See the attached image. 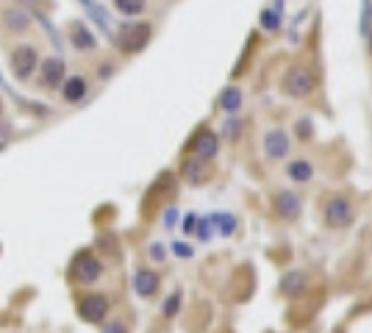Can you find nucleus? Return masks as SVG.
Segmentation results:
<instances>
[{
    "mask_svg": "<svg viewBox=\"0 0 372 333\" xmlns=\"http://www.w3.org/2000/svg\"><path fill=\"white\" fill-rule=\"evenodd\" d=\"M37 61H39V56H37V50H34L31 45L15 48V53H12V73H15V78H17V81H26V78L34 73Z\"/></svg>",
    "mask_w": 372,
    "mask_h": 333,
    "instance_id": "nucleus-5",
    "label": "nucleus"
},
{
    "mask_svg": "<svg viewBox=\"0 0 372 333\" xmlns=\"http://www.w3.org/2000/svg\"><path fill=\"white\" fill-rule=\"evenodd\" d=\"M322 217H325V225H328V228H333V231H344V228L353 225L355 211H353V206H350L347 198H331V200L325 203Z\"/></svg>",
    "mask_w": 372,
    "mask_h": 333,
    "instance_id": "nucleus-1",
    "label": "nucleus"
},
{
    "mask_svg": "<svg viewBox=\"0 0 372 333\" xmlns=\"http://www.w3.org/2000/svg\"><path fill=\"white\" fill-rule=\"evenodd\" d=\"M114 6H117L122 15L133 17V15H142V9H145V0H114Z\"/></svg>",
    "mask_w": 372,
    "mask_h": 333,
    "instance_id": "nucleus-19",
    "label": "nucleus"
},
{
    "mask_svg": "<svg viewBox=\"0 0 372 333\" xmlns=\"http://www.w3.org/2000/svg\"><path fill=\"white\" fill-rule=\"evenodd\" d=\"M212 222H217V225L223 228V234H225V236H231V234L236 231V220H234V217H228V214H214V217H212Z\"/></svg>",
    "mask_w": 372,
    "mask_h": 333,
    "instance_id": "nucleus-20",
    "label": "nucleus"
},
{
    "mask_svg": "<svg viewBox=\"0 0 372 333\" xmlns=\"http://www.w3.org/2000/svg\"><path fill=\"white\" fill-rule=\"evenodd\" d=\"M0 20H3V26L12 34H26L31 28V15L23 6L20 9H3V12H0Z\"/></svg>",
    "mask_w": 372,
    "mask_h": 333,
    "instance_id": "nucleus-8",
    "label": "nucleus"
},
{
    "mask_svg": "<svg viewBox=\"0 0 372 333\" xmlns=\"http://www.w3.org/2000/svg\"><path fill=\"white\" fill-rule=\"evenodd\" d=\"M192 150H198L201 158H214L217 155V136L212 131H201V136L192 142Z\"/></svg>",
    "mask_w": 372,
    "mask_h": 333,
    "instance_id": "nucleus-14",
    "label": "nucleus"
},
{
    "mask_svg": "<svg viewBox=\"0 0 372 333\" xmlns=\"http://www.w3.org/2000/svg\"><path fill=\"white\" fill-rule=\"evenodd\" d=\"M64 73H67L64 61H62L59 56H48V59L42 61V70H39V84H42L45 89H59V86L64 84Z\"/></svg>",
    "mask_w": 372,
    "mask_h": 333,
    "instance_id": "nucleus-7",
    "label": "nucleus"
},
{
    "mask_svg": "<svg viewBox=\"0 0 372 333\" xmlns=\"http://www.w3.org/2000/svg\"><path fill=\"white\" fill-rule=\"evenodd\" d=\"M281 289H283L289 297H297V294L306 289V278H303V275H297V272H292V275H286V278H283Z\"/></svg>",
    "mask_w": 372,
    "mask_h": 333,
    "instance_id": "nucleus-17",
    "label": "nucleus"
},
{
    "mask_svg": "<svg viewBox=\"0 0 372 333\" xmlns=\"http://www.w3.org/2000/svg\"><path fill=\"white\" fill-rule=\"evenodd\" d=\"M150 258H153V261H164V258H167L164 245H150Z\"/></svg>",
    "mask_w": 372,
    "mask_h": 333,
    "instance_id": "nucleus-23",
    "label": "nucleus"
},
{
    "mask_svg": "<svg viewBox=\"0 0 372 333\" xmlns=\"http://www.w3.org/2000/svg\"><path fill=\"white\" fill-rule=\"evenodd\" d=\"M195 228V217H186V222H183V231H192Z\"/></svg>",
    "mask_w": 372,
    "mask_h": 333,
    "instance_id": "nucleus-28",
    "label": "nucleus"
},
{
    "mask_svg": "<svg viewBox=\"0 0 372 333\" xmlns=\"http://www.w3.org/2000/svg\"><path fill=\"white\" fill-rule=\"evenodd\" d=\"M209 175H212V170H206V158L186 164V181L189 184H203V181H209Z\"/></svg>",
    "mask_w": 372,
    "mask_h": 333,
    "instance_id": "nucleus-15",
    "label": "nucleus"
},
{
    "mask_svg": "<svg viewBox=\"0 0 372 333\" xmlns=\"http://www.w3.org/2000/svg\"><path fill=\"white\" fill-rule=\"evenodd\" d=\"M272 203H275V211H278L283 220H297V217H300V209H303V206H300V198H297L295 192H278Z\"/></svg>",
    "mask_w": 372,
    "mask_h": 333,
    "instance_id": "nucleus-10",
    "label": "nucleus"
},
{
    "mask_svg": "<svg viewBox=\"0 0 372 333\" xmlns=\"http://www.w3.org/2000/svg\"><path fill=\"white\" fill-rule=\"evenodd\" d=\"M17 3L23 9H39V6H45V0H17Z\"/></svg>",
    "mask_w": 372,
    "mask_h": 333,
    "instance_id": "nucleus-24",
    "label": "nucleus"
},
{
    "mask_svg": "<svg viewBox=\"0 0 372 333\" xmlns=\"http://www.w3.org/2000/svg\"><path fill=\"white\" fill-rule=\"evenodd\" d=\"M172 250H175L178 256H192V247H189V245H183V242H178Z\"/></svg>",
    "mask_w": 372,
    "mask_h": 333,
    "instance_id": "nucleus-26",
    "label": "nucleus"
},
{
    "mask_svg": "<svg viewBox=\"0 0 372 333\" xmlns=\"http://www.w3.org/2000/svg\"><path fill=\"white\" fill-rule=\"evenodd\" d=\"M236 133H239V122H236V120H231V122H225V136H231V139H234Z\"/></svg>",
    "mask_w": 372,
    "mask_h": 333,
    "instance_id": "nucleus-25",
    "label": "nucleus"
},
{
    "mask_svg": "<svg viewBox=\"0 0 372 333\" xmlns=\"http://www.w3.org/2000/svg\"><path fill=\"white\" fill-rule=\"evenodd\" d=\"M261 26H264L267 31H275V28H278V15H275V12H264V15H261Z\"/></svg>",
    "mask_w": 372,
    "mask_h": 333,
    "instance_id": "nucleus-22",
    "label": "nucleus"
},
{
    "mask_svg": "<svg viewBox=\"0 0 372 333\" xmlns=\"http://www.w3.org/2000/svg\"><path fill=\"white\" fill-rule=\"evenodd\" d=\"M0 111H3V100H0Z\"/></svg>",
    "mask_w": 372,
    "mask_h": 333,
    "instance_id": "nucleus-30",
    "label": "nucleus"
},
{
    "mask_svg": "<svg viewBox=\"0 0 372 333\" xmlns=\"http://www.w3.org/2000/svg\"><path fill=\"white\" fill-rule=\"evenodd\" d=\"M178 308H180V292H172L169 300H167V305H164V316H175Z\"/></svg>",
    "mask_w": 372,
    "mask_h": 333,
    "instance_id": "nucleus-21",
    "label": "nucleus"
},
{
    "mask_svg": "<svg viewBox=\"0 0 372 333\" xmlns=\"http://www.w3.org/2000/svg\"><path fill=\"white\" fill-rule=\"evenodd\" d=\"M0 150H3V142H0Z\"/></svg>",
    "mask_w": 372,
    "mask_h": 333,
    "instance_id": "nucleus-31",
    "label": "nucleus"
},
{
    "mask_svg": "<svg viewBox=\"0 0 372 333\" xmlns=\"http://www.w3.org/2000/svg\"><path fill=\"white\" fill-rule=\"evenodd\" d=\"M133 292H136L139 297H153V294L158 292V275L150 272V269H139V272L133 275Z\"/></svg>",
    "mask_w": 372,
    "mask_h": 333,
    "instance_id": "nucleus-11",
    "label": "nucleus"
},
{
    "mask_svg": "<svg viewBox=\"0 0 372 333\" xmlns=\"http://www.w3.org/2000/svg\"><path fill=\"white\" fill-rule=\"evenodd\" d=\"M100 275H103L100 258H95V256H89V253H84V256L75 258V264H73V278H75L78 283L92 286V283L100 280Z\"/></svg>",
    "mask_w": 372,
    "mask_h": 333,
    "instance_id": "nucleus-4",
    "label": "nucleus"
},
{
    "mask_svg": "<svg viewBox=\"0 0 372 333\" xmlns=\"http://www.w3.org/2000/svg\"><path fill=\"white\" fill-rule=\"evenodd\" d=\"M286 173H289V178H292V181L306 184V181H311V175H314V166H311L308 161H292Z\"/></svg>",
    "mask_w": 372,
    "mask_h": 333,
    "instance_id": "nucleus-16",
    "label": "nucleus"
},
{
    "mask_svg": "<svg viewBox=\"0 0 372 333\" xmlns=\"http://www.w3.org/2000/svg\"><path fill=\"white\" fill-rule=\"evenodd\" d=\"M147 42H150V26H147V23L125 26V28L120 31V39H117V45H120L125 53H136V50H142Z\"/></svg>",
    "mask_w": 372,
    "mask_h": 333,
    "instance_id": "nucleus-3",
    "label": "nucleus"
},
{
    "mask_svg": "<svg viewBox=\"0 0 372 333\" xmlns=\"http://www.w3.org/2000/svg\"><path fill=\"white\" fill-rule=\"evenodd\" d=\"M281 86H283V92H286L289 97H308L311 89H314V78H311L308 70H303V67H292V70L283 75Z\"/></svg>",
    "mask_w": 372,
    "mask_h": 333,
    "instance_id": "nucleus-2",
    "label": "nucleus"
},
{
    "mask_svg": "<svg viewBox=\"0 0 372 333\" xmlns=\"http://www.w3.org/2000/svg\"><path fill=\"white\" fill-rule=\"evenodd\" d=\"M300 133H303V136H308V133H311V131H308V122H300Z\"/></svg>",
    "mask_w": 372,
    "mask_h": 333,
    "instance_id": "nucleus-29",
    "label": "nucleus"
},
{
    "mask_svg": "<svg viewBox=\"0 0 372 333\" xmlns=\"http://www.w3.org/2000/svg\"><path fill=\"white\" fill-rule=\"evenodd\" d=\"M70 42H73V48H78V50H92V48L97 45L95 34H92L84 23H73V26H70Z\"/></svg>",
    "mask_w": 372,
    "mask_h": 333,
    "instance_id": "nucleus-12",
    "label": "nucleus"
},
{
    "mask_svg": "<svg viewBox=\"0 0 372 333\" xmlns=\"http://www.w3.org/2000/svg\"><path fill=\"white\" fill-rule=\"evenodd\" d=\"M109 297H103V294H89V297H84L81 300V305H78V311H81V316L86 319V322H92V325H100L106 316H109Z\"/></svg>",
    "mask_w": 372,
    "mask_h": 333,
    "instance_id": "nucleus-6",
    "label": "nucleus"
},
{
    "mask_svg": "<svg viewBox=\"0 0 372 333\" xmlns=\"http://www.w3.org/2000/svg\"><path fill=\"white\" fill-rule=\"evenodd\" d=\"M86 78L84 75H73V78H67L64 81V86H62V95H64V100L67 103H81L84 97H86Z\"/></svg>",
    "mask_w": 372,
    "mask_h": 333,
    "instance_id": "nucleus-13",
    "label": "nucleus"
},
{
    "mask_svg": "<svg viewBox=\"0 0 372 333\" xmlns=\"http://www.w3.org/2000/svg\"><path fill=\"white\" fill-rule=\"evenodd\" d=\"M198 234H201V239H209V234H212V222H201Z\"/></svg>",
    "mask_w": 372,
    "mask_h": 333,
    "instance_id": "nucleus-27",
    "label": "nucleus"
},
{
    "mask_svg": "<svg viewBox=\"0 0 372 333\" xmlns=\"http://www.w3.org/2000/svg\"><path fill=\"white\" fill-rule=\"evenodd\" d=\"M220 106H223L225 111H236V108L242 106V92H239L236 86H228V89L223 92V97H220Z\"/></svg>",
    "mask_w": 372,
    "mask_h": 333,
    "instance_id": "nucleus-18",
    "label": "nucleus"
},
{
    "mask_svg": "<svg viewBox=\"0 0 372 333\" xmlns=\"http://www.w3.org/2000/svg\"><path fill=\"white\" fill-rule=\"evenodd\" d=\"M264 153H267V158H283L289 153V136L281 128L270 131L264 136Z\"/></svg>",
    "mask_w": 372,
    "mask_h": 333,
    "instance_id": "nucleus-9",
    "label": "nucleus"
}]
</instances>
